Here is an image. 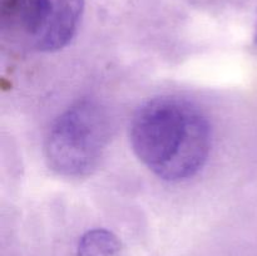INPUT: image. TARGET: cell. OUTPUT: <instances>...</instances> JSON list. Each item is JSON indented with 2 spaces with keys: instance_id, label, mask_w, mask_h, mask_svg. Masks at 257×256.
<instances>
[{
  "instance_id": "obj_1",
  "label": "cell",
  "mask_w": 257,
  "mask_h": 256,
  "mask_svg": "<svg viewBox=\"0 0 257 256\" xmlns=\"http://www.w3.org/2000/svg\"><path fill=\"white\" fill-rule=\"evenodd\" d=\"M130 141L138 160L161 180L181 182L207 162L212 133L195 103L162 95L143 103L133 114Z\"/></svg>"
},
{
  "instance_id": "obj_2",
  "label": "cell",
  "mask_w": 257,
  "mask_h": 256,
  "mask_svg": "<svg viewBox=\"0 0 257 256\" xmlns=\"http://www.w3.org/2000/svg\"><path fill=\"white\" fill-rule=\"evenodd\" d=\"M110 124L104 108L93 99L75 102L48 131V166L64 177H83L97 168L107 150Z\"/></svg>"
},
{
  "instance_id": "obj_3",
  "label": "cell",
  "mask_w": 257,
  "mask_h": 256,
  "mask_svg": "<svg viewBox=\"0 0 257 256\" xmlns=\"http://www.w3.org/2000/svg\"><path fill=\"white\" fill-rule=\"evenodd\" d=\"M85 0H0V30L23 50L58 52L79 29Z\"/></svg>"
},
{
  "instance_id": "obj_4",
  "label": "cell",
  "mask_w": 257,
  "mask_h": 256,
  "mask_svg": "<svg viewBox=\"0 0 257 256\" xmlns=\"http://www.w3.org/2000/svg\"><path fill=\"white\" fill-rule=\"evenodd\" d=\"M77 256H124L117 236L104 228L88 231L78 243Z\"/></svg>"
}]
</instances>
